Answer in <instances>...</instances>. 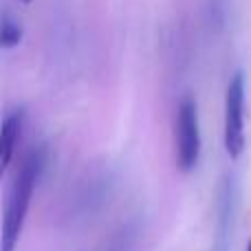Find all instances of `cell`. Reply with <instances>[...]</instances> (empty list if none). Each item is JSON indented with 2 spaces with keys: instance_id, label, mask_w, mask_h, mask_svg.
Masks as SVG:
<instances>
[{
  "instance_id": "cell-2",
  "label": "cell",
  "mask_w": 251,
  "mask_h": 251,
  "mask_svg": "<svg viewBox=\"0 0 251 251\" xmlns=\"http://www.w3.org/2000/svg\"><path fill=\"white\" fill-rule=\"evenodd\" d=\"M225 150L238 159L245 150V75L234 73L225 95Z\"/></svg>"
},
{
  "instance_id": "cell-1",
  "label": "cell",
  "mask_w": 251,
  "mask_h": 251,
  "mask_svg": "<svg viewBox=\"0 0 251 251\" xmlns=\"http://www.w3.org/2000/svg\"><path fill=\"white\" fill-rule=\"evenodd\" d=\"M42 168H44V150L42 148H33L26 154L22 168L18 170L16 181H13L11 192H9L7 207H4V216H2L0 251H16L18 238H20L26 214H29L31 196H33L35 183H38Z\"/></svg>"
},
{
  "instance_id": "cell-6",
  "label": "cell",
  "mask_w": 251,
  "mask_h": 251,
  "mask_svg": "<svg viewBox=\"0 0 251 251\" xmlns=\"http://www.w3.org/2000/svg\"><path fill=\"white\" fill-rule=\"evenodd\" d=\"M20 2H22V4H31V2H33V0H20Z\"/></svg>"
},
{
  "instance_id": "cell-7",
  "label": "cell",
  "mask_w": 251,
  "mask_h": 251,
  "mask_svg": "<svg viewBox=\"0 0 251 251\" xmlns=\"http://www.w3.org/2000/svg\"><path fill=\"white\" fill-rule=\"evenodd\" d=\"M247 251H251V238H249V243H247Z\"/></svg>"
},
{
  "instance_id": "cell-3",
  "label": "cell",
  "mask_w": 251,
  "mask_h": 251,
  "mask_svg": "<svg viewBox=\"0 0 251 251\" xmlns=\"http://www.w3.org/2000/svg\"><path fill=\"white\" fill-rule=\"evenodd\" d=\"M201 156L199 113L192 97H185L176 113V165L183 172L196 168Z\"/></svg>"
},
{
  "instance_id": "cell-5",
  "label": "cell",
  "mask_w": 251,
  "mask_h": 251,
  "mask_svg": "<svg viewBox=\"0 0 251 251\" xmlns=\"http://www.w3.org/2000/svg\"><path fill=\"white\" fill-rule=\"evenodd\" d=\"M22 42V29L13 20H2L0 22V47L2 49H13Z\"/></svg>"
},
{
  "instance_id": "cell-4",
  "label": "cell",
  "mask_w": 251,
  "mask_h": 251,
  "mask_svg": "<svg viewBox=\"0 0 251 251\" xmlns=\"http://www.w3.org/2000/svg\"><path fill=\"white\" fill-rule=\"evenodd\" d=\"M22 124H25V110H13L0 126V176L7 172V168L13 161L16 143L22 134Z\"/></svg>"
}]
</instances>
